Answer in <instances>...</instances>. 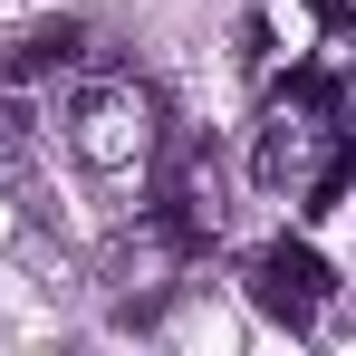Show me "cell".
Here are the masks:
<instances>
[{"mask_svg":"<svg viewBox=\"0 0 356 356\" xmlns=\"http://www.w3.org/2000/svg\"><path fill=\"white\" fill-rule=\"evenodd\" d=\"M97 270H106V289L154 298V289H164V270H174V232H164V222H135V232L106 241V260H97Z\"/></svg>","mask_w":356,"mask_h":356,"instance_id":"5","label":"cell"},{"mask_svg":"<svg viewBox=\"0 0 356 356\" xmlns=\"http://www.w3.org/2000/svg\"><path fill=\"white\" fill-rule=\"evenodd\" d=\"M77 49H87V29L77 19H39L19 49H10V87H29V77H58V67H77Z\"/></svg>","mask_w":356,"mask_h":356,"instance_id":"6","label":"cell"},{"mask_svg":"<svg viewBox=\"0 0 356 356\" xmlns=\"http://www.w3.org/2000/svg\"><path fill=\"white\" fill-rule=\"evenodd\" d=\"M347 10H356V0H318V19H327V29H347Z\"/></svg>","mask_w":356,"mask_h":356,"instance_id":"7","label":"cell"},{"mask_svg":"<svg viewBox=\"0 0 356 356\" xmlns=\"http://www.w3.org/2000/svg\"><path fill=\"white\" fill-rule=\"evenodd\" d=\"M0 193L19 212H49V164H39V116L19 97H0Z\"/></svg>","mask_w":356,"mask_h":356,"instance_id":"4","label":"cell"},{"mask_svg":"<svg viewBox=\"0 0 356 356\" xmlns=\"http://www.w3.org/2000/svg\"><path fill=\"white\" fill-rule=\"evenodd\" d=\"M154 145H164V125H154V97L135 77H77L67 87V154L97 183H145Z\"/></svg>","mask_w":356,"mask_h":356,"instance_id":"2","label":"cell"},{"mask_svg":"<svg viewBox=\"0 0 356 356\" xmlns=\"http://www.w3.org/2000/svg\"><path fill=\"white\" fill-rule=\"evenodd\" d=\"M327 298H337V280H327V260H318L308 241H270V250H250V308H260V318H280V327H318Z\"/></svg>","mask_w":356,"mask_h":356,"instance_id":"3","label":"cell"},{"mask_svg":"<svg viewBox=\"0 0 356 356\" xmlns=\"http://www.w3.org/2000/svg\"><path fill=\"white\" fill-rule=\"evenodd\" d=\"M347 164H356L347 106H337L318 77H289V87L270 97V116H260V154H250V174L270 183L280 202H298V212H327L337 183H347Z\"/></svg>","mask_w":356,"mask_h":356,"instance_id":"1","label":"cell"}]
</instances>
